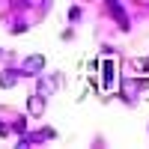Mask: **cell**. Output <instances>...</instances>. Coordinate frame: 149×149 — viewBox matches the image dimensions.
Here are the masks:
<instances>
[{
  "mask_svg": "<svg viewBox=\"0 0 149 149\" xmlns=\"http://www.w3.org/2000/svg\"><path fill=\"white\" fill-rule=\"evenodd\" d=\"M102 74H98V84H102V90H113L116 84V63L113 60H104V63H98Z\"/></svg>",
  "mask_w": 149,
  "mask_h": 149,
  "instance_id": "6da1fadb",
  "label": "cell"
},
{
  "mask_svg": "<svg viewBox=\"0 0 149 149\" xmlns=\"http://www.w3.org/2000/svg\"><path fill=\"white\" fill-rule=\"evenodd\" d=\"M12 84H15V74H12V72H3V74H0V86H12Z\"/></svg>",
  "mask_w": 149,
  "mask_h": 149,
  "instance_id": "3957f363",
  "label": "cell"
},
{
  "mask_svg": "<svg viewBox=\"0 0 149 149\" xmlns=\"http://www.w3.org/2000/svg\"><path fill=\"white\" fill-rule=\"evenodd\" d=\"M42 63H45L42 57H33V60H27V63H24V69H27V72H39V69H42Z\"/></svg>",
  "mask_w": 149,
  "mask_h": 149,
  "instance_id": "7a4b0ae2",
  "label": "cell"
}]
</instances>
